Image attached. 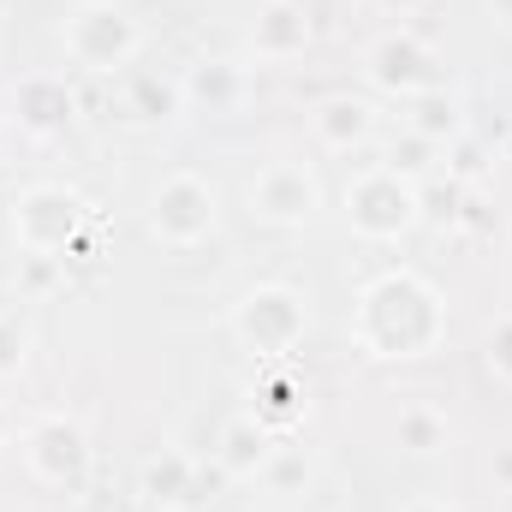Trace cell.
<instances>
[{
	"instance_id": "obj_1",
	"label": "cell",
	"mask_w": 512,
	"mask_h": 512,
	"mask_svg": "<svg viewBox=\"0 0 512 512\" xmlns=\"http://www.w3.org/2000/svg\"><path fill=\"white\" fill-rule=\"evenodd\" d=\"M441 334H447V304L423 274L393 268V274L364 286V298H358V346L370 358H423V352L441 346Z\"/></svg>"
},
{
	"instance_id": "obj_2",
	"label": "cell",
	"mask_w": 512,
	"mask_h": 512,
	"mask_svg": "<svg viewBox=\"0 0 512 512\" xmlns=\"http://www.w3.org/2000/svg\"><path fill=\"white\" fill-rule=\"evenodd\" d=\"M60 42H66V54H72L84 72H120V66L137 60L143 30H137V18H131L120 0H84V6L66 12Z\"/></svg>"
},
{
	"instance_id": "obj_3",
	"label": "cell",
	"mask_w": 512,
	"mask_h": 512,
	"mask_svg": "<svg viewBox=\"0 0 512 512\" xmlns=\"http://www.w3.org/2000/svg\"><path fill=\"white\" fill-rule=\"evenodd\" d=\"M304 328H310V304L304 292L268 280V286H251L239 304H233V334L239 346L256 352V358H286L304 346Z\"/></svg>"
},
{
	"instance_id": "obj_4",
	"label": "cell",
	"mask_w": 512,
	"mask_h": 512,
	"mask_svg": "<svg viewBox=\"0 0 512 512\" xmlns=\"http://www.w3.org/2000/svg\"><path fill=\"white\" fill-rule=\"evenodd\" d=\"M417 185L405 179V173H393L387 161L376 167H364V173H352V185H346V221H352V233L358 239H399V233H411L417 227Z\"/></svg>"
},
{
	"instance_id": "obj_5",
	"label": "cell",
	"mask_w": 512,
	"mask_h": 512,
	"mask_svg": "<svg viewBox=\"0 0 512 512\" xmlns=\"http://www.w3.org/2000/svg\"><path fill=\"white\" fill-rule=\"evenodd\" d=\"M215 185L197 179V173H167L149 197V233L173 251H191L215 233Z\"/></svg>"
},
{
	"instance_id": "obj_6",
	"label": "cell",
	"mask_w": 512,
	"mask_h": 512,
	"mask_svg": "<svg viewBox=\"0 0 512 512\" xmlns=\"http://www.w3.org/2000/svg\"><path fill=\"white\" fill-rule=\"evenodd\" d=\"M90 435L72 423V417H36L24 429V465L42 489H60V495H78L90 483Z\"/></svg>"
},
{
	"instance_id": "obj_7",
	"label": "cell",
	"mask_w": 512,
	"mask_h": 512,
	"mask_svg": "<svg viewBox=\"0 0 512 512\" xmlns=\"http://www.w3.org/2000/svg\"><path fill=\"white\" fill-rule=\"evenodd\" d=\"M84 221H90V209H84V197L66 191V185H30V191L12 203V233H18V245H24V251H42V256L72 251V239H78Z\"/></svg>"
},
{
	"instance_id": "obj_8",
	"label": "cell",
	"mask_w": 512,
	"mask_h": 512,
	"mask_svg": "<svg viewBox=\"0 0 512 512\" xmlns=\"http://www.w3.org/2000/svg\"><path fill=\"white\" fill-rule=\"evenodd\" d=\"M322 209V185L310 173V161H268L251 179V215L274 227H304Z\"/></svg>"
},
{
	"instance_id": "obj_9",
	"label": "cell",
	"mask_w": 512,
	"mask_h": 512,
	"mask_svg": "<svg viewBox=\"0 0 512 512\" xmlns=\"http://www.w3.org/2000/svg\"><path fill=\"white\" fill-rule=\"evenodd\" d=\"M364 66H370V84L387 90V96H399V102H411V96H423V90L435 84V54H429V42H423L417 30H405V24L370 42Z\"/></svg>"
},
{
	"instance_id": "obj_10",
	"label": "cell",
	"mask_w": 512,
	"mask_h": 512,
	"mask_svg": "<svg viewBox=\"0 0 512 512\" xmlns=\"http://www.w3.org/2000/svg\"><path fill=\"white\" fill-rule=\"evenodd\" d=\"M310 48V12L298 0H262L251 24V54L256 60H298Z\"/></svg>"
},
{
	"instance_id": "obj_11",
	"label": "cell",
	"mask_w": 512,
	"mask_h": 512,
	"mask_svg": "<svg viewBox=\"0 0 512 512\" xmlns=\"http://www.w3.org/2000/svg\"><path fill=\"white\" fill-rule=\"evenodd\" d=\"M12 120L24 131H60L72 120V90L54 72H30L12 84Z\"/></svg>"
},
{
	"instance_id": "obj_12",
	"label": "cell",
	"mask_w": 512,
	"mask_h": 512,
	"mask_svg": "<svg viewBox=\"0 0 512 512\" xmlns=\"http://www.w3.org/2000/svg\"><path fill=\"white\" fill-rule=\"evenodd\" d=\"M268 453H274V429H268L262 417H233V423L221 429L215 465H221L233 483H256L262 465H268Z\"/></svg>"
},
{
	"instance_id": "obj_13",
	"label": "cell",
	"mask_w": 512,
	"mask_h": 512,
	"mask_svg": "<svg viewBox=\"0 0 512 512\" xmlns=\"http://www.w3.org/2000/svg\"><path fill=\"white\" fill-rule=\"evenodd\" d=\"M310 131H316V143L322 149H358V143H370L376 137V108L370 102H358V96H328L316 114H310Z\"/></svg>"
},
{
	"instance_id": "obj_14",
	"label": "cell",
	"mask_w": 512,
	"mask_h": 512,
	"mask_svg": "<svg viewBox=\"0 0 512 512\" xmlns=\"http://www.w3.org/2000/svg\"><path fill=\"white\" fill-rule=\"evenodd\" d=\"M393 441L405 453H417V459H435V453L453 447V423H447V411L435 399H405L399 417H393Z\"/></svg>"
},
{
	"instance_id": "obj_15",
	"label": "cell",
	"mask_w": 512,
	"mask_h": 512,
	"mask_svg": "<svg viewBox=\"0 0 512 512\" xmlns=\"http://www.w3.org/2000/svg\"><path fill=\"white\" fill-rule=\"evenodd\" d=\"M405 108H411V114H405V131L429 137L435 149H441L447 137H459V126H465V120H459V96H453V90H441V84H429V90H423V96H411Z\"/></svg>"
},
{
	"instance_id": "obj_16",
	"label": "cell",
	"mask_w": 512,
	"mask_h": 512,
	"mask_svg": "<svg viewBox=\"0 0 512 512\" xmlns=\"http://www.w3.org/2000/svg\"><path fill=\"white\" fill-rule=\"evenodd\" d=\"M185 96H191V102H209V114H215V108H233V102L245 96V78H239V66H227V60H197L191 78H185Z\"/></svg>"
},
{
	"instance_id": "obj_17",
	"label": "cell",
	"mask_w": 512,
	"mask_h": 512,
	"mask_svg": "<svg viewBox=\"0 0 512 512\" xmlns=\"http://www.w3.org/2000/svg\"><path fill=\"white\" fill-rule=\"evenodd\" d=\"M185 489H191V459H185V453H161V459L143 471V495H155L161 507H179Z\"/></svg>"
},
{
	"instance_id": "obj_18",
	"label": "cell",
	"mask_w": 512,
	"mask_h": 512,
	"mask_svg": "<svg viewBox=\"0 0 512 512\" xmlns=\"http://www.w3.org/2000/svg\"><path fill=\"white\" fill-rule=\"evenodd\" d=\"M262 483H268L274 495L304 489V483H310V459H304V447H274V453H268V465H262Z\"/></svg>"
},
{
	"instance_id": "obj_19",
	"label": "cell",
	"mask_w": 512,
	"mask_h": 512,
	"mask_svg": "<svg viewBox=\"0 0 512 512\" xmlns=\"http://www.w3.org/2000/svg\"><path fill=\"white\" fill-rule=\"evenodd\" d=\"M24 358H30V328H24V316H18V310H0V382H6V376H18V370H24Z\"/></svg>"
},
{
	"instance_id": "obj_20",
	"label": "cell",
	"mask_w": 512,
	"mask_h": 512,
	"mask_svg": "<svg viewBox=\"0 0 512 512\" xmlns=\"http://www.w3.org/2000/svg\"><path fill=\"white\" fill-rule=\"evenodd\" d=\"M429 155H435V143H429V137H417V131H405V143H399V137L387 143V167H393V173H405V179H417V173L429 167Z\"/></svg>"
},
{
	"instance_id": "obj_21",
	"label": "cell",
	"mask_w": 512,
	"mask_h": 512,
	"mask_svg": "<svg viewBox=\"0 0 512 512\" xmlns=\"http://www.w3.org/2000/svg\"><path fill=\"white\" fill-rule=\"evenodd\" d=\"M483 358H489V370L512 387V310L495 322V328H489V352H483Z\"/></svg>"
},
{
	"instance_id": "obj_22",
	"label": "cell",
	"mask_w": 512,
	"mask_h": 512,
	"mask_svg": "<svg viewBox=\"0 0 512 512\" xmlns=\"http://www.w3.org/2000/svg\"><path fill=\"white\" fill-rule=\"evenodd\" d=\"M399 512H453V501H441V495H417V501H405Z\"/></svg>"
},
{
	"instance_id": "obj_23",
	"label": "cell",
	"mask_w": 512,
	"mask_h": 512,
	"mask_svg": "<svg viewBox=\"0 0 512 512\" xmlns=\"http://www.w3.org/2000/svg\"><path fill=\"white\" fill-rule=\"evenodd\" d=\"M495 483L512 495V447H501V453H495Z\"/></svg>"
},
{
	"instance_id": "obj_24",
	"label": "cell",
	"mask_w": 512,
	"mask_h": 512,
	"mask_svg": "<svg viewBox=\"0 0 512 512\" xmlns=\"http://www.w3.org/2000/svg\"><path fill=\"white\" fill-rule=\"evenodd\" d=\"M376 6L393 12V18H411V12H417V6H429V0H376Z\"/></svg>"
},
{
	"instance_id": "obj_25",
	"label": "cell",
	"mask_w": 512,
	"mask_h": 512,
	"mask_svg": "<svg viewBox=\"0 0 512 512\" xmlns=\"http://www.w3.org/2000/svg\"><path fill=\"white\" fill-rule=\"evenodd\" d=\"M489 12H495V18H501V24L512 30V0H489Z\"/></svg>"
},
{
	"instance_id": "obj_26",
	"label": "cell",
	"mask_w": 512,
	"mask_h": 512,
	"mask_svg": "<svg viewBox=\"0 0 512 512\" xmlns=\"http://www.w3.org/2000/svg\"><path fill=\"white\" fill-rule=\"evenodd\" d=\"M161 512H179V507H161Z\"/></svg>"
}]
</instances>
